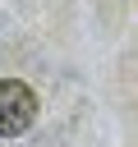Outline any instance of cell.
<instances>
[{
	"label": "cell",
	"instance_id": "obj_1",
	"mask_svg": "<svg viewBox=\"0 0 138 147\" xmlns=\"http://www.w3.org/2000/svg\"><path fill=\"white\" fill-rule=\"evenodd\" d=\"M37 119V92L23 78H0V138L28 133Z\"/></svg>",
	"mask_w": 138,
	"mask_h": 147
}]
</instances>
